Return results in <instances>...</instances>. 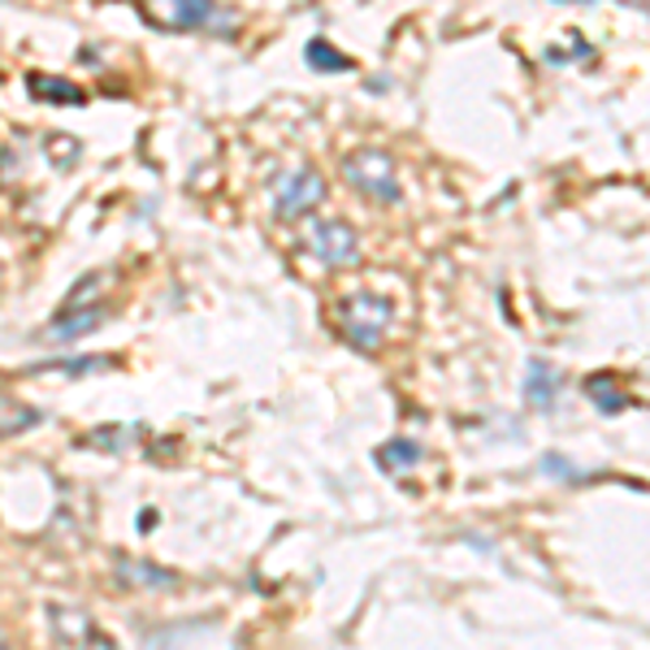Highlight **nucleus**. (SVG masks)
Here are the masks:
<instances>
[{
  "label": "nucleus",
  "instance_id": "f257e3e1",
  "mask_svg": "<svg viewBox=\"0 0 650 650\" xmlns=\"http://www.w3.org/2000/svg\"><path fill=\"white\" fill-rule=\"evenodd\" d=\"M144 13L161 31H196V36H213V40L239 36V13L217 4V0H144Z\"/></svg>",
  "mask_w": 650,
  "mask_h": 650
},
{
  "label": "nucleus",
  "instance_id": "f03ea898",
  "mask_svg": "<svg viewBox=\"0 0 650 650\" xmlns=\"http://www.w3.org/2000/svg\"><path fill=\"white\" fill-rule=\"evenodd\" d=\"M338 322H343V334H347L352 347L377 352L382 338H386V329H391V322H395V304H391L386 295H368V290H361V295H343Z\"/></svg>",
  "mask_w": 650,
  "mask_h": 650
},
{
  "label": "nucleus",
  "instance_id": "7ed1b4c3",
  "mask_svg": "<svg viewBox=\"0 0 650 650\" xmlns=\"http://www.w3.org/2000/svg\"><path fill=\"white\" fill-rule=\"evenodd\" d=\"M343 178L368 196V200H382V204H400L404 191H400V174H395V161L377 148H365V152H352L343 161Z\"/></svg>",
  "mask_w": 650,
  "mask_h": 650
},
{
  "label": "nucleus",
  "instance_id": "20e7f679",
  "mask_svg": "<svg viewBox=\"0 0 650 650\" xmlns=\"http://www.w3.org/2000/svg\"><path fill=\"white\" fill-rule=\"evenodd\" d=\"M322 200H325V178L313 169V165H304V169L286 174L283 183H278L274 213H278L283 221H299V217H308Z\"/></svg>",
  "mask_w": 650,
  "mask_h": 650
},
{
  "label": "nucleus",
  "instance_id": "39448f33",
  "mask_svg": "<svg viewBox=\"0 0 650 650\" xmlns=\"http://www.w3.org/2000/svg\"><path fill=\"white\" fill-rule=\"evenodd\" d=\"M308 247H313V256L329 265V269H352V265H361V239H356V230L347 226V221H317L313 230H308Z\"/></svg>",
  "mask_w": 650,
  "mask_h": 650
},
{
  "label": "nucleus",
  "instance_id": "423d86ee",
  "mask_svg": "<svg viewBox=\"0 0 650 650\" xmlns=\"http://www.w3.org/2000/svg\"><path fill=\"white\" fill-rule=\"evenodd\" d=\"M105 322V304L100 299H91V304H66L52 322L43 325V343H52V347H66V343H75V338H87L96 325Z\"/></svg>",
  "mask_w": 650,
  "mask_h": 650
},
{
  "label": "nucleus",
  "instance_id": "0eeeda50",
  "mask_svg": "<svg viewBox=\"0 0 650 650\" xmlns=\"http://www.w3.org/2000/svg\"><path fill=\"white\" fill-rule=\"evenodd\" d=\"M560 386H564L560 368L546 365V361H529L525 382H521V391H525V404L529 407H538V412H551V407H555V400H560Z\"/></svg>",
  "mask_w": 650,
  "mask_h": 650
},
{
  "label": "nucleus",
  "instance_id": "6e6552de",
  "mask_svg": "<svg viewBox=\"0 0 650 650\" xmlns=\"http://www.w3.org/2000/svg\"><path fill=\"white\" fill-rule=\"evenodd\" d=\"M118 577L122 585H135V590H178V572L161 569L152 560H130V555H118Z\"/></svg>",
  "mask_w": 650,
  "mask_h": 650
},
{
  "label": "nucleus",
  "instance_id": "1a4fd4ad",
  "mask_svg": "<svg viewBox=\"0 0 650 650\" xmlns=\"http://www.w3.org/2000/svg\"><path fill=\"white\" fill-rule=\"evenodd\" d=\"M52 633L61 638V642H91V647H109V638L96 629V620L79 608H52Z\"/></svg>",
  "mask_w": 650,
  "mask_h": 650
},
{
  "label": "nucleus",
  "instance_id": "9d476101",
  "mask_svg": "<svg viewBox=\"0 0 650 650\" xmlns=\"http://www.w3.org/2000/svg\"><path fill=\"white\" fill-rule=\"evenodd\" d=\"M27 91H31V100H43V105H82L87 100V91H82L79 82L61 79V75H27Z\"/></svg>",
  "mask_w": 650,
  "mask_h": 650
},
{
  "label": "nucleus",
  "instance_id": "9b49d317",
  "mask_svg": "<svg viewBox=\"0 0 650 650\" xmlns=\"http://www.w3.org/2000/svg\"><path fill=\"white\" fill-rule=\"evenodd\" d=\"M585 395H590V404L599 407L603 416H615V412H624V407L633 404L615 373H594V377H585Z\"/></svg>",
  "mask_w": 650,
  "mask_h": 650
},
{
  "label": "nucleus",
  "instance_id": "f8f14e48",
  "mask_svg": "<svg viewBox=\"0 0 650 650\" xmlns=\"http://www.w3.org/2000/svg\"><path fill=\"white\" fill-rule=\"evenodd\" d=\"M304 61H308L317 75H347V70L356 66L347 52H338L329 40H308L304 43Z\"/></svg>",
  "mask_w": 650,
  "mask_h": 650
},
{
  "label": "nucleus",
  "instance_id": "ddd939ff",
  "mask_svg": "<svg viewBox=\"0 0 650 650\" xmlns=\"http://www.w3.org/2000/svg\"><path fill=\"white\" fill-rule=\"evenodd\" d=\"M373 460L382 464V473H407L412 464H421V443H412V439H391V443H382V447L373 451Z\"/></svg>",
  "mask_w": 650,
  "mask_h": 650
},
{
  "label": "nucleus",
  "instance_id": "4468645a",
  "mask_svg": "<svg viewBox=\"0 0 650 650\" xmlns=\"http://www.w3.org/2000/svg\"><path fill=\"white\" fill-rule=\"evenodd\" d=\"M40 421L43 416L31 404H22L13 395H0V439H13V434H22V430H31Z\"/></svg>",
  "mask_w": 650,
  "mask_h": 650
},
{
  "label": "nucleus",
  "instance_id": "2eb2a0df",
  "mask_svg": "<svg viewBox=\"0 0 650 650\" xmlns=\"http://www.w3.org/2000/svg\"><path fill=\"white\" fill-rule=\"evenodd\" d=\"M144 439V425H105V430H91L82 439V447H96V451H126L135 447Z\"/></svg>",
  "mask_w": 650,
  "mask_h": 650
},
{
  "label": "nucleus",
  "instance_id": "dca6fc26",
  "mask_svg": "<svg viewBox=\"0 0 650 650\" xmlns=\"http://www.w3.org/2000/svg\"><path fill=\"white\" fill-rule=\"evenodd\" d=\"M118 361H109V356H70V361H40V365H31L27 373H66V377H82V373H105V368H114Z\"/></svg>",
  "mask_w": 650,
  "mask_h": 650
},
{
  "label": "nucleus",
  "instance_id": "f3484780",
  "mask_svg": "<svg viewBox=\"0 0 650 650\" xmlns=\"http://www.w3.org/2000/svg\"><path fill=\"white\" fill-rule=\"evenodd\" d=\"M542 473L560 482H585V469H572L564 455H542Z\"/></svg>",
  "mask_w": 650,
  "mask_h": 650
},
{
  "label": "nucleus",
  "instance_id": "a211bd4d",
  "mask_svg": "<svg viewBox=\"0 0 650 650\" xmlns=\"http://www.w3.org/2000/svg\"><path fill=\"white\" fill-rule=\"evenodd\" d=\"M555 4H594V0H555Z\"/></svg>",
  "mask_w": 650,
  "mask_h": 650
},
{
  "label": "nucleus",
  "instance_id": "6ab92c4d",
  "mask_svg": "<svg viewBox=\"0 0 650 650\" xmlns=\"http://www.w3.org/2000/svg\"><path fill=\"white\" fill-rule=\"evenodd\" d=\"M629 4H647V9H650V0H629Z\"/></svg>",
  "mask_w": 650,
  "mask_h": 650
}]
</instances>
